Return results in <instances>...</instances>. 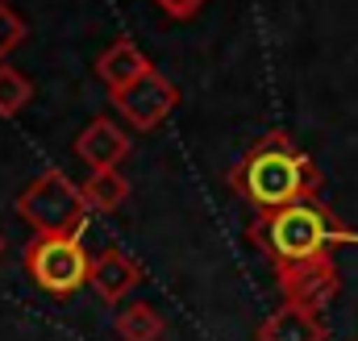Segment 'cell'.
Masks as SVG:
<instances>
[{"mask_svg": "<svg viewBox=\"0 0 358 341\" xmlns=\"http://www.w3.org/2000/svg\"><path fill=\"white\" fill-rule=\"evenodd\" d=\"M229 191L242 196L255 212H275L300 200H313L321 187V175L313 159L292 142L287 129H267L225 175Z\"/></svg>", "mask_w": 358, "mask_h": 341, "instance_id": "6da1fadb", "label": "cell"}, {"mask_svg": "<svg viewBox=\"0 0 358 341\" xmlns=\"http://www.w3.org/2000/svg\"><path fill=\"white\" fill-rule=\"evenodd\" d=\"M250 242L275 262H308V258H329L334 246H358V229L342 225L325 204L300 200L275 212H255L250 221Z\"/></svg>", "mask_w": 358, "mask_h": 341, "instance_id": "7a4b0ae2", "label": "cell"}, {"mask_svg": "<svg viewBox=\"0 0 358 341\" xmlns=\"http://www.w3.org/2000/svg\"><path fill=\"white\" fill-rule=\"evenodd\" d=\"M13 208L34 233H84L88 212H92L88 200H84V187L71 183L59 167L29 179Z\"/></svg>", "mask_w": 358, "mask_h": 341, "instance_id": "3957f363", "label": "cell"}, {"mask_svg": "<svg viewBox=\"0 0 358 341\" xmlns=\"http://www.w3.org/2000/svg\"><path fill=\"white\" fill-rule=\"evenodd\" d=\"M25 275L46 296H71L92 279V254L84 250L80 233H34L21 250Z\"/></svg>", "mask_w": 358, "mask_h": 341, "instance_id": "277c9868", "label": "cell"}, {"mask_svg": "<svg viewBox=\"0 0 358 341\" xmlns=\"http://www.w3.org/2000/svg\"><path fill=\"white\" fill-rule=\"evenodd\" d=\"M113 104H117V113H121L134 129L150 133V129H159V125L171 117V108L179 104V87L171 84L163 71H150V75H142L138 84H129L125 92H117Z\"/></svg>", "mask_w": 358, "mask_h": 341, "instance_id": "5b68a950", "label": "cell"}, {"mask_svg": "<svg viewBox=\"0 0 358 341\" xmlns=\"http://www.w3.org/2000/svg\"><path fill=\"white\" fill-rule=\"evenodd\" d=\"M279 291L292 304H308V308H325L338 296V266L334 258H308V262H287L275 266Z\"/></svg>", "mask_w": 358, "mask_h": 341, "instance_id": "8992f818", "label": "cell"}, {"mask_svg": "<svg viewBox=\"0 0 358 341\" xmlns=\"http://www.w3.org/2000/svg\"><path fill=\"white\" fill-rule=\"evenodd\" d=\"M150 71H155V63L146 59V50H138L134 38H113L100 50V59H96V75H100V84L108 87V96L125 92L129 84H138Z\"/></svg>", "mask_w": 358, "mask_h": 341, "instance_id": "52a82bcc", "label": "cell"}, {"mask_svg": "<svg viewBox=\"0 0 358 341\" xmlns=\"http://www.w3.org/2000/svg\"><path fill=\"white\" fill-rule=\"evenodd\" d=\"M325 338H329V329L321 321V308L292 304V300H283L255 329V341H325Z\"/></svg>", "mask_w": 358, "mask_h": 341, "instance_id": "ba28073f", "label": "cell"}, {"mask_svg": "<svg viewBox=\"0 0 358 341\" xmlns=\"http://www.w3.org/2000/svg\"><path fill=\"white\" fill-rule=\"evenodd\" d=\"M76 154L92 170H117L129 154V133L113 121V117H96L88 129L76 138Z\"/></svg>", "mask_w": 358, "mask_h": 341, "instance_id": "9c48e42d", "label": "cell"}, {"mask_svg": "<svg viewBox=\"0 0 358 341\" xmlns=\"http://www.w3.org/2000/svg\"><path fill=\"white\" fill-rule=\"evenodd\" d=\"M88 283L96 287V296H100L104 304H121V300L142 283V266L125 254V250L108 246V250H100V254L92 258V279Z\"/></svg>", "mask_w": 358, "mask_h": 341, "instance_id": "30bf717a", "label": "cell"}, {"mask_svg": "<svg viewBox=\"0 0 358 341\" xmlns=\"http://www.w3.org/2000/svg\"><path fill=\"white\" fill-rule=\"evenodd\" d=\"M113 333L121 341H163L167 321H163V312H159L155 304L134 300V304H125V308L113 317Z\"/></svg>", "mask_w": 358, "mask_h": 341, "instance_id": "8fae6325", "label": "cell"}, {"mask_svg": "<svg viewBox=\"0 0 358 341\" xmlns=\"http://www.w3.org/2000/svg\"><path fill=\"white\" fill-rule=\"evenodd\" d=\"M80 187H84V200H88L92 212H113L129 196V179L121 170H92Z\"/></svg>", "mask_w": 358, "mask_h": 341, "instance_id": "7c38bea8", "label": "cell"}, {"mask_svg": "<svg viewBox=\"0 0 358 341\" xmlns=\"http://www.w3.org/2000/svg\"><path fill=\"white\" fill-rule=\"evenodd\" d=\"M29 100H34V84L17 67L0 63V117H17Z\"/></svg>", "mask_w": 358, "mask_h": 341, "instance_id": "4fadbf2b", "label": "cell"}, {"mask_svg": "<svg viewBox=\"0 0 358 341\" xmlns=\"http://www.w3.org/2000/svg\"><path fill=\"white\" fill-rule=\"evenodd\" d=\"M21 42H25V21H21L17 8H8V4L0 0V63H4Z\"/></svg>", "mask_w": 358, "mask_h": 341, "instance_id": "5bb4252c", "label": "cell"}, {"mask_svg": "<svg viewBox=\"0 0 358 341\" xmlns=\"http://www.w3.org/2000/svg\"><path fill=\"white\" fill-rule=\"evenodd\" d=\"M155 4H159L167 17H176V21H187L192 13H200V4H204V0H155Z\"/></svg>", "mask_w": 358, "mask_h": 341, "instance_id": "9a60e30c", "label": "cell"}, {"mask_svg": "<svg viewBox=\"0 0 358 341\" xmlns=\"http://www.w3.org/2000/svg\"><path fill=\"white\" fill-rule=\"evenodd\" d=\"M0 254H4V238H0Z\"/></svg>", "mask_w": 358, "mask_h": 341, "instance_id": "2e32d148", "label": "cell"}]
</instances>
